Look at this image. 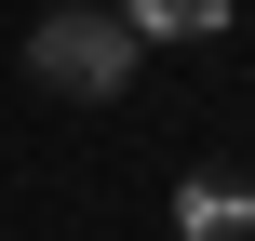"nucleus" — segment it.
Listing matches in <instances>:
<instances>
[{
    "label": "nucleus",
    "instance_id": "3",
    "mask_svg": "<svg viewBox=\"0 0 255 241\" xmlns=\"http://www.w3.org/2000/svg\"><path fill=\"white\" fill-rule=\"evenodd\" d=\"M108 13H121L134 40H215V27L242 13V0H108Z\"/></svg>",
    "mask_w": 255,
    "mask_h": 241
},
{
    "label": "nucleus",
    "instance_id": "1",
    "mask_svg": "<svg viewBox=\"0 0 255 241\" xmlns=\"http://www.w3.org/2000/svg\"><path fill=\"white\" fill-rule=\"evenodd\" d=\"M134 54H148V40H134L108 0H67V13L27 27V80H40V94H81V107H108V94L134 80Z\"/></svg>",
    "mask_w": 255,
    "mask_h": 241
},
{
    "label": "nucleus",
    "instance_id": "2",
    "mask_svg": "<svg viewBox=\"0 0 255 241\" xmlns=\"http://www.w3.org/2000/svg\"><path fill=\"white\" fill-rule=\"evenodd\" d=\"M175 228H188V241H242L255 228V188H242V174H188V188H175Z\"/></svg>",
    "mask_w": 255,
    "mask_h": 241
}]
</instances>
